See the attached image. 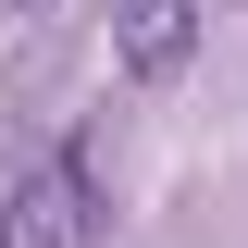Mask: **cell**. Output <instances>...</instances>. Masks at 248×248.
Returning a JSON list of instances; mask_svg holds the SVG:
<instances>
[{
	"instance_id": "obj_1",
	"label": "cell",
	"mask_w": 248,
	"mask_h": 248,
	"mask_svg": "<svg viewBox=\"0 0 248 248\" xmlns=\"http://www.w3.org/2000/svg\"><path fill=\"white\" fill-rule=\"evenodd\" d=\"M99 236V174L87 149H37L25 174L0 186V248H87Z\"/></svg>"
},
{
	"instance_id": "obj_2",
	"label": "cell",
	"mask_w": 248,
	"mask_h": 248,
	"mask_svg": "<svg viewBox=\"0 0 248 248\" xmlns=\"http://www.w3.org/2000/svg\"><path fill=\"white\" fill-rule=\"evenodd\" d=\"M112 50L137 87H174L199 62V0H112Z\"/></svg>"
}]
</instances>
